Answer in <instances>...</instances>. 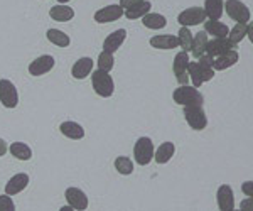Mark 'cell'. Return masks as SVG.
<instances>
[{
  "mask_svg": "<svg viewBox=\"0 0 253 211\" xmlns=\"http://www.w3.org/2000/svg\"><path fill=\"white\" fill-rule=\"evenodd\" d=\"M172 100L182 107H189V105L203 107V103H205V96L201 95V91L194 86H187V84H181L179 88H175L172 93Z\"/></svg>",
  "mask_w": 253,
  "mask_h": 211,
  "instance_id": "6da1fadb",
  "label": "cell"
},
{
  "mask_svg": "<svg viewBox=\"0 0 253 211\" xmlns=\"http://www.w3.org/2000/svg\"><path fill=\"white\" fill-rule=\"evenodd\" d=\"M91 86L96 95H100L101 98H110V96L115 93L113 78L110 76L108 71H103V70H96L91 75Z\"/></svg>",
  "mask_w": 253,
  "mask_h": 211,
  "instance_id": "7a4b0ae2",
  "label": "cell"
},
{
  "mask_svg": "<svg viewBox=\"0 0 253 211\" xmlns=\"http://www.w3.org/2000/svg\"><path fill=\"white\" fill-rule=\"evenodd\" d=\"M187 75H189V80L193 81V86L199 88L205 81H211L214 78V70L211 66H205V64L199 63H191L187 64Z\"/></svg>",
  "mask_w": 253,
  "mask_h": 211,
  "instance_id": "3957f363",
  "label": "cell"
},
{
  "mask_svg": "<svg viewBox=\"0 0 253 211\" xmlns=\"http://www.w3.org/2000/svg\"><path fill=\"white\" fill-rule=\"evenodd\" d=\"M133 157L138 166L150 164L154 157V142L149 137H140L133 145Z\"/></svg>",
  "mask_w": 253,
  "mask_h": 211,
  "instance_id": "277c9868",
  "label": "cell"
},
{
  "mask_svg": "<svg viewBox=\"0 0 253 211\" xmlns=\"http://www.w3.org/2000/svg\"><path fill=\"white\" fill-rule=\"evenodd\" d=\"M223 9L226 10V14L230 15V19L236 20V22L248 24L252 19V12L242 0H226L223 3Z\"/></svg>",
  "mask_w": 253,
  "mask_h": 211,
  "instance_id": "5b68a950",
  "label": "cell"
},
{
  "mask_svg": "<svg viewBox=\"0 0 253 211\" xmlns=\"http://www.w3.org/2000/svg\"><path fill=\"white\" fill-rule=\"evenodd\" d=\"M184 119L193 130H205L208 125L206 112L203 110V107H198V105L184 107Z\"/></svg>",
  "mask_w": 253,
  "mask_h": 211,
  "instance_id": "8992f818",
  "label": "cell"
},
{
  "mask_svg": "<svg viewBox=\"0 0 253 211\" xmlns=\"http://www.w3.org/2000/svg\"><path fill=\"white\" fill-rule=\"evenodd\" d=\"M0 103L5 108H15L19 105V91L10 80H0Z\"/></svg>",
  "mask_w": 253,
  "mask_h": 211,
  "instance_id": "52a82bcc",
  "label": "cell"
},
{
  "mask_svg": "<svg viewBox=\"0 0 253 211\" xmlns=\"http://www.w3.org/2000/svg\"><path fill=\"white\" fill-rule=\"evenodd\" d=\"M206 20V14L201 7H189V9L182 10L177 15V22L182 27H191V26H199Z\"/></svg>",
  "mask_w": 253,
  "mask_h": 211,
  "instance_id": "ba28073f",
  "label": "cell"
},
{
  "mask_svg": "<svg viewBox=\"0 0 253 211\" xmlns=\"http://www.w3.org/2000/svg\"><path fill=\"white\" fill-rule=\"evenodd\" d=\"M187 64H189V54L186 51L175 54L174 58V64L172 70L175 75V80H177L179 84H187L189 83V75H187Z\"/></svg>",
  "mask_w": 253,
  "mask_h": 211,
  "instance_id": "9c48e42d",
  "label": "cell"
},
{
  "mask_svg": "<svg viewBox=\"0 0 253 211\" xmlns=\"http://www.w3.org/2000/svg\"><path fill=\"white\" fill-rule=\"evenodd\" d=\"M54 58L51 54H44V56H39L36 58L32 63L29 64V75L31 76H42L49 73L54 68Z\"/></svg>",
  "mask_w": 253,
  "mask_h": 211,
  "instance_id": "30bf717a",
  "label": "cell"
},
{
  "mask_svg": "<svg viewBox=\"0 0 253 211\" xmlns=\"http://www.w3.org/2000/svg\"><path fill=\"white\" fill-rule=\"evenodd\" d=\"M124 17V9L120 5H107L103 9L96 10L95 12V20L98 24H108V22H115V20Z\"/></svg>",
  "mask_w": 253,
  "mask_h": 211,
  "instance_id": "8fae6325",
  "label": "cell"
},
{
  "mask_svg": "<svg viewBox=\"0 0 253 211\" xmlns=\"http://www.w3.org/2000/svg\"><path fill=\"white\" fill-rule=\"evenodd\" d=\"M240 59V54L236 49H230L226 52H221V54L214 56L213 58V70L214 71H224L228 68L235 66Z\"/></svg>",
  "mask_w": 253,
  "mask_h": 211,
  "instance_id": "7c38bea8",
  "label": "cell"
},
{
  "mask_svg": "<svg viewBox=\"0 0 253 211\" xmlns=\"http://www.w3.org/2000/svg\"><path fill=\"white\" fill-rule=\"evenodd\" d=\"M216 203H218L221 211H233L235 193H233V189H231V186H228V184L219 186L218 193H216Z\"/></svg>",
  "mask_w": 253,
  "mask_h": 211,
  "instance_id": "4fadbf2b",
  "label": "cell"
},
{
  "mask_svg": "<svg viewBox=\"0 0 253 211\" xmlns=\"http://www.w3.org/2000/svg\"><path fill=\"white\" fill-rule=\"evenodd\" d=\"M64 198H66L68 205L71 206L73 210H86L88 208V196L84 194V191H81L80 188H68L66 193H64Z\"/></svg>",
  "mask_w": 253,
  "mask_h": 211,
  "instance_id": "5bb4252c",
  "label": "cell"
},
{
  "mask_svg": "<svg viewBox=\"0 0 253 211\" xmlns=\"http://www.w3.org/2000/svg\"><path fill=\"white\" fill-rule=\"evenodd\" d=\"M230 49H236V44L231 42L228 38H214L213 41H208L205 52L214 58V56L221 54V52H226Z\"/></svg>",
  "mask_w": 253,
  "mask_h": 211,
  "instance_id": "9a60e30c",
  "label": "cell"
},
{
  "mask_svg": "<svg viewBox=\"0 0 253 211\" xmlns=\"http://www.w3.org/2000/svg\"><path fill=\"white\" fill-rule=\"evenodd\" d=\"M29 184V176L26 172H17L15 176H12L5 184V194L9 196H15V194L22 193Z\"/></svg>",
  "mask_w": 253,
  "mask_h": 211,
  "instance_id": "2e32d148",
  "label": "cell"
},
{
  "mask_svg": "<svg viewBox=\"0 0 253 211\" xmlns=\"http://www.w3.org/2000/svg\"><path fill=\"white\" fill-rule=\"evenodd\" d=\"M125 39H126V31L125 29H117L115 32H112V34L103 41V51L112 52L113 54L115 51L120 49V46L125 42Z\"/></svg>",
  "mask_w": 253,
  "mask_h": 211,
  "instance_id": "e0dca14e",
  "label": "cell"
},
{
  "mask_svg": "<svg viewBox=\"0 0 253 211\" xmlns=\"http://www.w3.org/2000/svg\"><path fill=\"white\" fill-rule=\"evenodd\" d=\"M93 64L95 63H93L91 58H80L75 64H73L71 76L75 80H84L89 73L93 71Z\"/></svg>",
  "mask_w": 253,
  "mask_h": 211,
  "instance_id": "ac0fdd59",
  "label": "cell"
},
{
  "mask_svg": "<svg viewBox=\"0 0 253 211\" xmlns=\"http://www.w3.org/2000/svg\"><path fill=\"white\" fill-rule=\"evenodd\" d=\"M150 46L156 47V49H174V47L179 46L177 36L172 34H159L150 38Z\"/></svg>",
  "mask_w": 253,
  "mask_h": 211,
  "instance_id": "d6986e66",
  "label": "cell"
},
{
  "mask_svg": "<svg viewBox=\"0 0 253 211\" xmlns=\"http://www.w3.org/2000/svg\"><path fill=\"white\" fill-rule=\"evenodd\" d=\"M59 132L71 140H80L84 137V128L81 127L78 122H71V120L63 122V124L59 125Z\"/></svg>",
  "mask_w": 253,
  "mask_h": 211,
  "instance_id": "ffe728a7",
  "label": "cell"
},
{
  "mask_svg": "<svg viewBox=\"0 0 253 211\" xmlns=\"http://www.w3.org/2000/svg\"><path fill=\"white\" fill-rule=\"evenodd\" d=\"M150 9H152V3L149 0H142V2L135 3V5L128 7V9L124 10L125 17L130 19V20H135V19H142L145 14H149Z\"/></svg>",
  "mask_w": 253,
  "mask_h": 211,
  "instance_id": "44dd1931",
  "label": "cell"
},
{
  "mask_svg": "<svg viewBox=\"0 0 253 211\" xmlns=\"http://www.w3.org/2000/svg\"><path fill=\"white\" fill-rule=\"evenodd\" d=\"M49 17L56 22H68L75 17V10L71 7L64 5V3H59V5H54L49 9Z\"/></svg>",
  "mask_w": 253,
  "mask_h": 211,
  "instance_id": "7402d4cb",
  "label": "cell"
},
{
  "mask_svg": "<svg viewBox=\"0 0 253 211\" xmlns=\"http://www.w3.org/2000/svg\"><path fill=\"white\" fill-rule=\"evenodd\" d=\"M142 24L147 27V29L152 31H161L167 26V19L162 14H157V12H149L142 17Z\"/></svg>",
  "mask_w": 253,
  "mask_h": 211,
  "instance_id": "603a6c76",
  "label": "cell"
},
{
  "mask_svg": "<svg viewBox=\"0 0 253 211\" xmlns=\"http://www.w3.org/2000/svg\"><path fill=\"white\" fill-rule=\"evenodd\" d=\"M175 154V145L172 142H164V144L159 145L157 151H154V159L157 164H167Z\"/></svg>",
  "mask_w": 253,
  "mask_h": 211,
  "instance_id": "cb8c5ba5",
  "label": "cell"
},
{
  "mask_svg": "<svg viewBox=\"0 0 253 211\" xmlns=\"http://www.w3.org/2000/svg\"><path fill=\"white\" fill-rule=\"evenodd\" d=\"M223 0H205V14L208 19L211 20H218L223 15Z\"/></svg>",
  "mask_w": 253,
  "mask_h": 211,
  "instance_id": "d4e9b609",
  "label": "cell"
},
{
  "mask_svg": "<svg viewBox=\"0 0 253 211\" xmlns=\"http://www.w3.org/2000/svg\"><path fill=\"white\" fill-rule=\"evenodd\" d=\"M205 32L206 34H211L214 38H226L228 32H230V27L226 24L219 22V20H208L205 22Z\"/></svg>",
  "mask_w": 253,
  "mask_h": 211,
  "instance_id": "484cf974",
  "label": "cell"
},
{
  "mask_svg": "<svg viewBox=\"0 0 253 211\" xmlns=\"http://www.w3.org/2000/svg\"><path fill=\"white\" fill-rule=\"evenodd\" d=\"M46 38L51 44H54V46L58 47H68L69 44H71V39H69V36L66 32L59 31V29H49L46 32Z\"/></svg>",
  "mask_w": 253,
  "mask_h": 211,
  "instance_id": "4316f807",
  "label": "cell"
},
{
  "mask_svg": "<svg viewBox=\"0 0 253 211\" xmlns=\"http://www.w3.org/2000/svg\"><path fill=\"white\" fill-rule=\"evenodd\" d=\"M9 151H10L12 156L19 161H29L32 157L31 147L27 144H24V142H14V144H10Z\"/></svg>",
  "mask_w": 253,
  "mask_h": 211,
  "instance_id": "83f0119b",
  "label": "cell"
},
{
  "mask_svg": "<svg viewBox=\"0 0 253 211\" xmlns=\"http://www.w3.org/2000/svg\"><path fill=\"white\" fill-rule=\"evenodd\" d=\"M206 44H208V34L205 31L198 32V34L193 38V47H191V51H193V56L196 59H198L201 54H205Z\"/></svg>",
  "mask_w": 253,
  "mask_h": 211,
  "instance_id": "f1b7e54d",
  "label": "cell"
},
{
  "mask_svg": "<svg viewBox=\"0 0 253 211\" xmlns=\"http://www.w3.org/2000/svg\"><path fill=\"white\" fill-rule=\"evenodd\" d=\"M177 41H179V46L182 47V51L186 52L191 51V47H193V32L189 31V27H181L179 29Z\"/></svg>",
  "mask_w": 253,
  "mask_h": 211,
  "instance_id": "f546056e",
  "label": "cell"
},
{
  "mask_svg": "<svg viewBox=\"0 0 253 211\" xmlns=\"http://www.w3.org/2000/svg\"><path fill=\"white\" fill-rule=\"evenodd\" d=\"M247 29H248V24L238 22V24H236V26L233 27V29L228 32L226 38L230 39L233 44H238V42H242V41L245 39V36H247Z\"/></svg>",
  "mask_w": 253,
  "mask_h": 211,
  "instance_id": "4dcf8cb0",
  "label": "cell"
},
{
  "mask_svg": "<svg viewBox=\"0 0 253 211\" xmlns=\"http://www.w3.org/2000/svg\"><path fill=\"white\" fill-rule=\"evenodd\" d=\"M115 169L122 176H130L133 172V162L125 156H120L115 159Z\"/></svg>",
  "mask_w": 253,
  "mask_h": 211,
  "instance_id": "1f68e13d",
  "label": "cell"
},
{
  "mask_svg": "<svg viewBox=\"0 0 253 211\" xmlns=\"http://www.w3.org/2000/svg\"><path fill=\"white\" fill-rule=\"evenodd\" d=\"M113 66H115V58H113L112 52L103 51L100 56H98V70L103 71H112Z\"/></svg>",
  "mask_w": 253,
  "mask_h": 211,
  "instance_id": "d6a6232c",
  "label": "cell"
},
{
  "mask_svg": "<svg viewBox=\"0 0 253 211\" xmlns=\"http://www.w3.org/2000/svg\"><path fill=\"white\" fill-rule=\"evenodd\" d=\"M15 210V205L12 201V198L9 194H2L0 196V211H14Z\"/></svg>",
  "mask_w": 253,
  "mask_h": 211,
  "instance_id": "836d02e7",
  "label": "cell"
},
{
  "mask_svg": "<svg viewBox=\"0 0 253 211\" xmlns=\"http://www.w3.org/2000/svg\"><path fill=\"white\" fill-rule=\"evenodd\" d=\"M242 191L247 196H253V182L252 181H245L242 184Z\"/></svg>",
  "mask_w": 253,
  "mask_h": 211,
  "instance_id": "e575fe53",
  "label": "cell"
},
{
  "mask_svg": "<svg viewBox=\"0 0 253 211\" xmlns=\"http://www.w3.org/2000/svg\"><path fill=\"white\" fill-rule=\"evenodd\" d=\"M138 2H142V0H120V3H118V5L125 10V9H128V7L135 5V3H138Z\"/></svg>",
  "mask_w": 253,
  "mask_h": 211,
  "instance_id": "d590c367",
  "label": "cell"
},
{
  "mask_svg": "<svg viewBox=\"0 0 253 211\" xmlns=\"http://www.w3.org/2000/svg\"><path fill=\"white\" fill-rule=\"evenodd\" d=\"M9 151V145H7V142L3 139H0V157H3Z\"/></svg>",
  "mask_w": 253,
  "mask_h": 211,
  "instance_id": "8d00e7d4",
  "label": "cell"
},
{
  "mask_svg": "<svg viewBox=\"0 0 253 211\" xmlns=\"http://www.w3.org/2000/svg\"><path fill=\"white\" fill-rule=\"evenodd\" d=\"M240 208H242L243 211H252V196H248V200H245L242 205H240Z\"/></svg>",
  "mask_w": 253,
  "mask_h": 211,
  "instance_id": "74e56055",
  "label": "cell"
},
{
  "mask_svg": "<svg viewBox=\"0 0 253 211\" xmlns=\"http://www.w3.org/2000/svg\"><path fill=\"white\" fill-rule=\"evenodd\" d=\"M66 210H73V208H71L69 205H68V206H63V208H61V211H66Z\"/></svg>",
  "mask_w": 253,
  "mask_h": 211,
  "instance_id": "f35d334b",
  "label": "cell"
},
{
  "mask_svg": "<svg viewBox=\"0 0 253 211\" xmlns=\"http://www.w3.org/2000/svg\"><path fill=\"white\" fill-rule=\"evenodd\" d=\"M58 2H59V3H68L69 0H58Z\"/></svg>",
  "mask_w": 253,
  "mask_h": 211,
  "instance_id": "ab89813d",
  "label": "cell"
}]
</instances>
